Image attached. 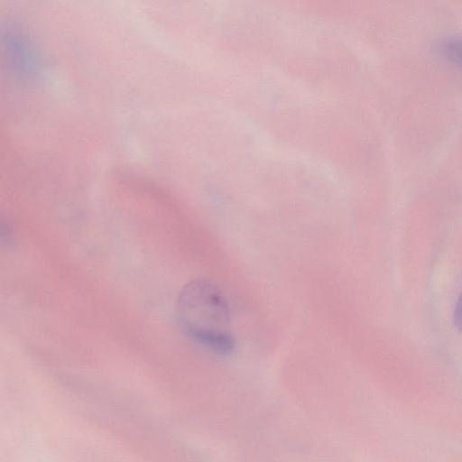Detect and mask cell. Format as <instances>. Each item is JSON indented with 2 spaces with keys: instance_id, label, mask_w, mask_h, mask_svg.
Returning a JSON list of instances; mask_svg holds the SVG:
<instances>
[{
  "instance_id": "6da1fadb",
  "label": "cell",
  "mask_w": 462,
  "mask_h": 462,
  "mask_svg": "<svg viewBox=\"0 0 462 462\" xmlns=\"http://www.w3.org/2000/svg\"><path fill=\"white\" fill-rule=\"evenodd\" d=\"M176 310L180 328L192 341L218 355L234 350L230 309L213 282L196 279L186 283L179 293Z\"/></svg>"
},
{
  "instance_id": "7a4b0ae2",
  "label": "cell",
  "mask_w": 462,
  "mask_h": 462,
  "mask_svg": "<svg viewBox=\"0 0 462 462\" xmlns=\"http://www.w3.org/2000/svg\"><path fill=\"white\" fill-rule=\"evenodd\" d=\"M0 241L8 245L12 243V236L6 225L0 219Z\"/></svg>"
},
{
  "instance_id": "3957f363",
  "label": "cell",
  "mask_w": 462,
  "mask_h": 462,
  "mask_svg": "<svg viewBox=\"0 0 462 462\" xmlns=\"http://www.w3.org/2000/svg\"><path fill=\"white\" fill-rule=\"evenodd\" d=\"M454 322H455V325L459 328V323H460V302H459V300H458L457 306L455 307Z\"/></svg>"
}]
</instances>
